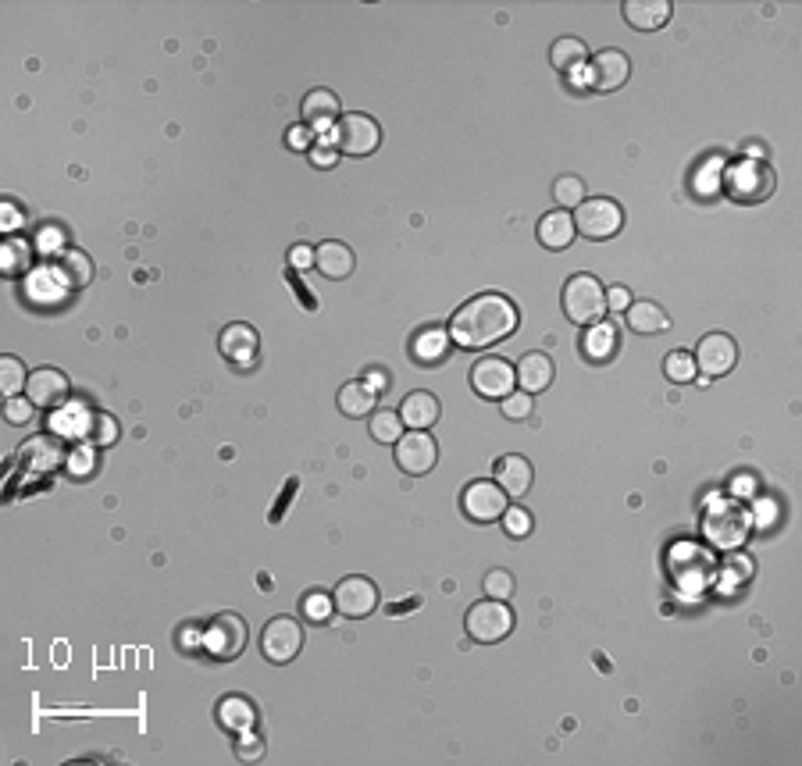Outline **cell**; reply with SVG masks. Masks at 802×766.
<instances>
[{"mask_svg":"<svg viewBox=\"0 0 802 766\" xmlns=\"http://www.w3.org/2000/svg\"><path fill=\"white\" fill-rule=\"evenodd\" d=\"M624 229V211L610 196H592L582 200V207H574V232H582L585 239H614Z\"/></svg>","mask_w":802,"mask_h":766,"instance_id":"cell-8","label":"cell"},{"mask_svg":"<svg viewBox=\"0 0 802 766\" xmlns=\"http://www.w3.org/2000/svg\"><path fill=\"white\" fill-rule=\"evenodd\" d=\"M118 435H122V428H118V421L111 414H104V410H97V414L86 421V442L97 449L111 446V442H118Z\"/></svg>","mask_w":802,"mask_h":766,"instance_id":"cell-34","label":"cell"},{"mask_svg":"<svg viewBox=\"0 0 802 766\" xmlns=\"http://www.w3.org/2000/svg\"><path fill=\"white\" fill-rule=\"evenodd\" d=\"M492 474H496V485H500L510 499L528 496V489H532V481H535L532 464H528L524 457H517V453L496 460V471H492Z\"/></svg>","mask_w":802,"mask_h":766,"instance_id":"cell-22","label":"cell"},{"mask_svg":"<svg viewBox=\"0 0 802 766\" xmlns=\"http://www.w3.org/2000/svg\"><path fill=\"white\" fill-rule=\"evenodd\" d=\"M200 649L214 663L239 660L246 649V620L239 613H214L200 631Z\"/></svg>","mask_w":802,"mask_h":766,"instance_id":"cell-4","label":"cell"},{"mask_svg":"<svg viewBox=\"0 0 802 766\" xmlns=\"http://www.w3.org/2000/svg\"><path fill=\"white\" fill-rule=\"evenodd\" d=\"M539 243L546 250H567L574 243V214L567 211H549L539 221Z\"/></svg>","mask_w":802,"mask_h":766,"instance_id":"cell-28","label":"cell"},{"mask_svg":"<svg viewBox=\"0 0 802 766\" xmlns=\"http://www.w3.org/2000/svg\"><path fill=\"white\" fill-rule=\"evenodd\" d=\"M514 371H517V385H521V392H528V396L546 392L549 385H553V375H557V367H553V360H549L546 353H524Z\"/></svg>","mask_w":802,"mask_h":766,"instance_id":"cell-23","label":"cell"},{"mask_svg":"<svg viewBox=\"0 0 802 766\" xmlns=\"http://www.w3.org/2000/svg\"><path fill=\"white\" fill-rule=\"evenodd\" d=\"M706 538H710L717 549H738L745 542V535H749V528H753V517H749V510H745L742 503H735V499H717V506H713L710 514H706Z\"/></svg>","mask_w":802,"mask_h":766,"instance_id":"cell-7","label":"cell"},{"mask_svg":"<svg viewBox=\"0 0 802 766\" xmlns=\"http://www.w3.org/2000/svg\"><path fill=\"white\" fill-rule=\"evenodd\" d=\"M517 325H521V314H517L514 300H507L503 293H482L453 310L446 332H450V343H457L460 350H489V346L510 339Z\"/></svg>","mask_w":802,"mask_h":766,"instance_id":"cell-1","label":"cell"},{"mask_svg":"<svg viewBox=\"0 0 802 766\" xmlns=\"http://www.w3.org/2000/svg\"><path fill=\"white\" fill-rule=\"evenodd\" d=\"M364 382L371 385L375 392H382V389H389V375H385L382 367H368V375H364Z\"/></svg>","mask_w":802,"mask_h":766,"instance_id":"cell-49","label":"cell"},{"mask_svg":"<svg viewBox=\"0 0 802 766\" xmlns=\"http://www.w3.org/2000/svg\"><path fill=\"white\" fill-rule=\"evenodd\" d=\"M29 268H33V243L11 236L8 243H4V250H0V271L15 278V275H25Z\"/></svg>","mask_w":802,"mask_h":766,"instance_id":"cell-33","label":"cell"},{"mask_svg":"<svg viewBox=\"0 0 802 766\" xmlns=\"http://www.w3.org/2000/svg\"><path fill=\"white\" fill-rule=\"evenodd\" d=\"M471 385H475L482 400H507L510 392L517 389V371L503 357H482L471 367Z\"/></svg>","mask_w":802,"mask_h":766,"instance_id":"cell-12","label":"cell"},{"mask_svg":"<svg viewBox=\"0 0 802 766\" xmlns=\"http://www.w3.org/2000/svg\"><path fill=\"white\" fill-rule=\"evenodd\" d=\"M696 371L706 378V382H713V378H724L735 371L738 364V343L731 339L728 332H710L699 339L696 346Z\"/></svg>","mask_w":802,"mask_h":766,"instance_id":"cell-10","label":"cell"},{"mask_svg":"<svg viewBox=\"0 0 802 766\" xmlns=\"http://www.w3.org/2000/svg\"><path fill=\"white\" fill-rule=\"evenodd\" d=\"M218 350L221 357L229 360V364H254L257 350H261V335H257L254 325H246V321H232V325L221 328L218 335Z\"/></svg>","mask_w":802,"mask_h":766,"instance_id":"cell-19","label":"cell"},{"mask_svg":"<svg viewBox=\"0 0 802 766\" xmlns=\"http://www.w3.org/2000/svg\"><path fill=\"white\" fill-rule=\"evenodd\" d=\"M382 143V125L364 111H350L336 125V150L346 157H368Z\"/></svg>","mask_w":802,"mask_h":766,"instance_id":"cell-9","label":"cell"},{"mask_svg":"<svg viewBox=\"0 0 802 766\" xmlns=\"http://www.w3.org/2000/svg\"><path fill=\"white\" fill-rule=\"evenodd\" d=\"M624 22L639 33H656L663 25L671 22L674 4L671 0H624Z\"/></svg>","mask_w":802,"mask_h":766,"instance_id":"cell-21","label":"cell"},{"mask_svg":"<svg viewBox=\"0 0 802 766\" xmlns=\"http://www.w3.org/2000/svg\"><path fill=\"white\" fill-rule=\"evenodd\" d=\"M97 467H100V460H97V446H79V449H72V457H68V471H72V478H93L97 474Z\"/></svg>","mask_w":802,"mask_h":766,"instance_id":"cell-40","label":"cell"},{"mask_svg":"<svg viewBox=\"0 0 802 766\" xmlns=\"http://www.w3.org/2000/svg\"><path fill=\"white\" fill-rule=\"evenodd\" d=\"M628 79H631V61H628V54H624V50L606 47V50H599V54H592V61H589V86L596 93L621 90Z\"/></svg>","mask_w":802,"mask_h":766,"instance_id":"cell-16","label":"cell"},{"mask_svg":"<svg viewBox=\"0 0 802 766\" xmlns=\"http://www.w3.org/2000/svg\"><path fill=\"white\" fill-rule=\"evenodd\" d=\"M403 417L400 410H375L371 414V439L375 442H400Z\"/></svg>","mask_w":802,"mask_h":766,"instance_id":"cell-37","label":"cell"},{"mask_svg":"<svg viewBox=\"0 0 802 766\" xmlns=\"http://www.w3.org/2000/svg\"><path fill=\"white\" fill-rule=\"evenodd\" d=\"M307 132H311V129H293V132H289V147H307Z\"/></svg>","mask_w":802,"mask_h":766,"instance_id":"cell-52","label":"cell"},{"mask_svg":"<svg viewBox=\"0 0 802 766\" xmlns=\"http://www.w3.org/2000/svg\"><path fill=\"white\" fill-rule=\"evenodd\" d=\"M503 531H507L510 538H528L532 535V514H528V510H524V506H507V510H503Z\"/></svg>","mask_w":802,"mask_h":766,"instance_id":"cell-41","label":"cell"},{"mask_svg":"<svg viewBox=\"0 0 802 766\" xmlns=\"http://www.w3.org/2000/svg\"><path fill=\"white\" fill-rule=\"evenodd\" d=\"M300 118L314 136H325V132L332 129V125H339V118H343V104H339V97L332 90L318 86V90H311L303 97Z\"/></svg>","mask_w":802,"mask_h":766,"instance_id":"cell-18","label":"cell"},{"mask_svg":"<svg viewBox=\"0 0 802 766\" xmlns=\"http://www.w3.org/2000/svg\"><path fill=\"white\" fill-rule=\"evenodd\" d=\"M22 464H36L43 471H54L61 464V449L54 439H33L22 449Z\"/></svg>","mask_w":802,"mask_h":766,"instance_id":"cell-36","label":"cell"},{"mask_svg":"<svg viewBox=\"0 0 802 766\" xmlns=\"http://www.w3.org/2000/svg\"><path fill=\"white\" fill-rule=\"evenodd\" d=\"M442 407L439 400H435L432 392H410V396H403L400 403V417L407 428H414V432H425V428H432L435 421H439Z\"/></svg>","mask_w":802,"mask_h":766,"instance_id":"cell-25","label":"cell"},{"mask_svg":"<svg viewBox=\"0 0 802 766\" xmlns=\"http://www.w3.org/2000/svg\"><path fill=\"white\" fill-rule=\"evenodd\" d=\"M218 724L225 727L232 738H239V734H250V731H254V724H257L254 702L246 699V695H225V699L218 702Z\"/></svg>","mask_w":802,"mask_h":766,"instance_id":"cell-24","label":"cell"},{"mask_svg":"<svg viewBox=\"0 0 802 766\" xmlns=\"http://www.w3.org/2000/svg\"><path fill=\"white\" fill-rule=\"evenodd\" d=\"M393 446H396V467L403 474H410V478L428 474L435 467V460H439V446L425 432H403L400 442H393Z\"/></svg>","mask_w":802,"mask_h":766,"instance_id":"cell-15","label":"cell"},{"mask_svg":"<svg viewBox=\"0 0 802 766\" xmlns=\"http://www.w3.org/2000/svg\"><path fill=\"white\" fill-rule=\"evenodd\" d=\"M663 375L671 378V382H678V385H688V382H696V357L688 350H674V353H667V360H663Z\"/></svg>","mask_w":802,"mask_h":766,"instance_id":"cell-38","label":"cell"},{"mask_svg":"<svg viewBox=\"0 0 802 766\" xmlns=\"http://www.w3.org/2000/svg\"><path fill=\"white\" fill-rule=\"evenodd\" d=\"M553 200L560 204V211H571V207H582L585 200V182L578 175H560L557 186H553Z\"/></svg>","mask_w":802,"mask_h":766,"instance_id":"cell-39","label":"cell"},{"mask_svg":"<svg viewBox=\"0 0 802 766\" xmlns=\"http://www.w3.org/2000/svg\"><path fill=\"white\" fill-rule=\"evenodd\" d=\"M585 357L589 360H610L621 346V335H617V325L610 321H596V325L585 332Z\"/></svg>","mask_w":802,"mask_h":766,"instance_id":"cell-30","label":"cell"},{"mask_svg":"<svg viewBox=\"0 0 802 766\" xmlns=\"http://www.w3.org/2000/svg\"><path fill=\"white\" fill-rule=\"evenodd\" d=\"M528 414H532V396L528 392H510L503 400V417H510V421H524Z\"/></svg>","mask_w":802,"mask_h":766,"instance_id":"cell-44","label":"cell"},{"mask_svg":"<svg viewBox=\"0 0 802 766\" xmlns=\"http://www.w3.org/2000/svg\"><path fill=\"white\" fill-rule=\"evenodd\" d=\"M54 271H58L61 286L65 289H86L93 282V275H97V271H93L90 253H82V250H61Z\"/></svg>","mask_w":802,"mask_h":766,"instance_id":"cell-27","label":"cell"},{"mask_svg":"<svg viewBox=\"0 0 802 766\" xmlns=\"http://www.w3.org/2000/svg\"><path fill=\"white\" fill-rule=\"evenodd\" d=\"M68 392H72V385H68V375L58 367H36L29 382H25V396L33 400L36 410H58L68 400Z\"/></svg>","mask_w":802,"mask_h":766,"instance_id":"cell-17","label":"cell"},{"mask_svg":"<svg viewBox=\"0 0 802 766\" xmlns=\"http://www.w3.org/2000/svg\"><path fill=\"white\" fill-rule=\"evenodd\" d=\"M774 189H778V175L770 172L763 157H742L724 175V193L735 204H763L767 196H774Z\"/></svg>","mask_w":802,"mask_h":766,"instance_id":"cell-3","label":"cell"},{"mask_svg":"<svg viewBox=\"0 0 802 766\" xmlns=\"http://www.w3.org/2000/svg\"><path fill=\"white\" fill-rule=\"evenodd\" d=\"M560 307H564L567 321L574 325H596L606 314V293L599 286L596 275H571L560 293Z\"/></svg>","mask_w":802,"mask_h":766,"instance_id":"cell-5","label":"cell"},{"mask_svg":"<svg viewBox=\"0 0 802 766\" xmlns=\"http://www.w3.org/2000/svg\"><path fill=\"white\" fill-rule=\"evenodd\" d=\"M336 403L346 417H368V414H375V389H371L368 382H346L343 389H339Z\"/></svg>","mask_w":802,"mask_h":766,"instance_id":"cell-31","label":"cell"},{"mask_svg":"<svg viewBox=\"0 0 802 766\" xmlns=\"http://www.w3.org/2000/svg\"><path fill=\"white\" fill-rule=\"evenodd\" d=\"M332 610H336L332 595H325V592H307V595H303V617L314 620V624H325V620L332 617Z\"/></svg>","mask_w":802,"mask_h":766,"instance_id":"cell-42","label":"cell"},{"mask_svg":"<svg viewBox=\"0 0 802 766\" xmlns=\"http://www.w3.org/2000/svg\"><path fill=\"white\" fill-rule=\"evenodd\" d=\"M293 264H300V268H307V264H311V268H314V250H307V246L293 250Z\"/></svg>","mask_w":802,"mask_h":766,"instance_id":"cell-51","label":"cell"},{"mask_svg":"<svg viewBox=\"0 0 802 766\" xmlns=\"http://www.w3.org/2000/svg\"><path fill=\"white\" fill-rule=\"evenodd\" d=\"M667 571H671V581L681 592L699 595L717 581V556H710L696 542H678V546H671V556H667Z\"/></svg>","mask_w":802,"mask_h":766,"instance_id":"cell-2","label":"cell"},{"mask_svg":"<svg viewBox=\"0 0 802 766\" xmlns=\"http://www.w3.org/2000/svg\"><path fill=\"white\" fill-rule=\"evenodd\" d=\"M624 318H628V328L639 335H656V332H671V318H667V310L653 300H635L628 310H624Z\"/></svg>","mask_w":802,"mask_h":766,"instance_id":"cell-26","label":"cell"},{"mask_svg":"<svg viewBox=\"0 0 802 766\" xmlns=\"http://www.w3.org/2000/svg\"><path fill=\"white\" fill-rule=\"evenodd\" d=\"M510 592H514V574L510 571L496 567V571L485 574V595H489V599H507Z\"/></svg>","mask_w":802,"mask_h":766,"instance_id":"cell-43","label":"cell"},{"mask_svg":"<svg viewBox=\"0 0 802 766\" xmlns=\"http://www.w3.org/2000/svg\"><path fill=\"white\" fill-rule=\"evenodd\" d=\"M33 400L29 396H11V400H4V417H8L11 424H25L29 417H33Z\"/></svg>","mask_w":802,"mask_h":766,"instance_id":"cell-45","label":"cell"},{"mask_svg":"<svg viewBox=\"0 0 802 766\" xmlns=\"http://www.w3.org/2000/svg\"><path fill=\"white\" fill-rule=\"evenodd\" d=\"M549 61H553V68L557 72H582V65L589 61V47H585L578 36H560L557 43H553V50H549Z\"/></svg>","mask_w":802,"mask_h":766,"instance_id":"cell-29","label":"cell"},{"mask_svg":"<svg viewBox=\"0 0 802 766\" xmlns=\"http://www.w3.org/2000/svg\"><path fill=\"white\" fill-rule=\"evenodd\" d=\"M410 350H414V357H418L421 364H439V360L446 357V350H450V332H446V328H421V332L414 335Z\"/></svg>","mask_w":802,"mask_h":766,"instance_id":"cell-32","label":"cell"},{"mask_svg":"<svg viewBox=\"0 0 802 766\" xmlns=\"http://www.w3.org/2000/svg\"><path fill=\"white\" fill-rule=\"evenodd\" d=\"M336 154H339L336 147H325V143H321V147L311 150V164L314 168H332V164H336Z\"/></svg>","mask_w":802,"mask_h":766,"instance_id":"cell-48","label":"cell"},{"mask_svg":"<svg viewBox=\"0 0 802 766\" xmlns=\"http://www.w3.org/2000/svg\"><path fill=\"white\" fill-rule=\"evenodd\" d=\"M631 307V293L624 286H614L606 293V310H628Z\"/></svg>","mask_w":802,"mask_h":766,"instance_id":"cell-47","label":"cell"},{"mask_svg":"<svg viewBox=\"0 0 802 766\" xmlns=\"http://www.w3.org/2000/svg\"><path fill=\"white\" fill-rule=\"evenodd\" d=\"M25 382H29V371H25V364L8 353V357L0 360V392H4V400H11V396H22Z\"/></svg>","mask_w":802,"mask_h":766,"instance_id":"cell-35","label":"cell"},{"mask_svg":"<svg viewBox=\"0 0 802 766\" xmlns=\"http://www.w3.org/2000/svg\"><path fill=\"white\" fill-rule=\"evenodd\" d=\"M353 268H357V257H353L350 246L339 243V239H325V243L314 246V271H321V275L332 278V282L350 278Z\"/></svg>","mask_w":802,"mask_h":766,"instance_id":"cell-20","label":"cell"},{"mask_svg":"<svg viewBox=\"0 0 802 766\" xmlns=\"http://www.w3.org/2000/svg\"><path fill=\"white\" fill-rule=\"evenodd\" d=\"M0 214H4V229H15V225H22V214H18L15 204H4V207H0Z\"/></svg>","mask_w":802,"mask_h":766,"instance_id":"cell-50","label":"cell"},{"mask_svg":"<svg viewBox=\"0 0 802 766\" xmlns=\"http://www.w3.org/2000/svg\"><path fill=\"white\" fill-rule=\"evenodd\" d=\"M460 506H464V514L478 524H489V521H500L503 510L510 506V496L496 485V481H471L460 496Z\"/></svg>","mask_w":802,"mask_h":766,"instance_id":"cell-14","label":"cell"},{"mask_svg":"<svg viewBox=\"0 0 802 766\" xmlns=\"http://www.w3.org/2000/svg\"><path fill=\"white\" fill-rule=\"evenodd\" d=\"M332 603H336V613H343V617L350 620H364L375 613L378 606V588L371 578H361V574H350V578H343L336 585V592H332Z\"/></svg>","mask_w":802,"mask_h":766,"instance_id":"cell-13","label":"cell"},{"mask_svg":"<svg viewBox=\"0 0 802 766\" xmlns=\"http://www.w3.org/2000/svg\"><path fill=\"white\" fill-rule=\"evenodd\" d=\"M303 649V628L296 624L293 617H275L264 624L261 631V652L268 663H289L296 660Z\"/></svg>","mask_w":802,"mask_h":766,"instance_id":"cell-11","label":"cell"},{"mask_svg":"<svg viewBox=\"0 0 802 766\" xmlns=\"http://www.w3.org/2000/svg\"><path fill=\"white\" fill-rule=\"evenodd\" d=\"M464 631H467V638L478 645L503 642V638L514 631V610L507 606V599H489V595H485L482 603H475L467 610Z\"/></svg>","mask_w":802,"mask_h":766,"instance_id":"cell-6","label":"cell"},{"mask_svg":"<svg viewBox=\"0 0 802 766\" xmlns=\"http://www.w3.org/2000/svg\"><path fill=\"white\" fill-rule=\"evenodd\" d=\"M236 752H239V759H246V763H254V759H261L264 756V742L257 738L254 731L250 734H239L236 738Z\"/></svg>","mask_w":802,"mask_h":766,"instance_id":"cell-46","label":"cell"}]
</instances>
